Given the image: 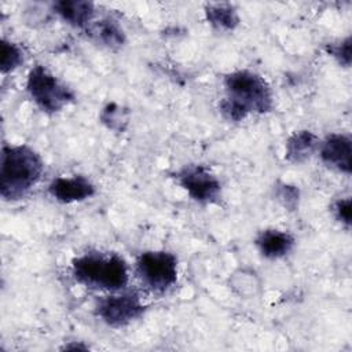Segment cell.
<instances>
[{"label": "cell", "instance_id": "19", "mask_svg": "<svg viewBox=\"0 0 352 352\" xmlns=\"http://www.w3.org/2000/svg\"><path fill=\"white\" fill-rule=\"evenodd\" d=\"M331 210H333V216L338 223H341L346 228L351 227V197L337 199L333 204Z\"/></svg>", "mask_w": 352, "mask_h": 352}, {"label": "cell", "instance_id": "8", "mask_svg": "<svg viewBox=\"0 0 352 352\" xmlns=\"http://www.w3.org/2000/svg\"><path fill=\"white\" fill-rule=\"evenodd\" d=\"M319 155L324 165L341 173L352 170V140L345 133H331L319 143Z\"/></svg>", "mask_w": 352, "mask_h": 352}, {"label": "cell", "instance_id": "7", "mask_svg": "<svg viewBox=\"0 0 352 352\" xmlns=\"http://www.w3.org/2000/svg\"><path fill=\"white\" fill-rule=\"evenodd\" d=\"M175 180L198 204H216L221 197L220 180L205 165H186L175 173Z\"/></svg>", "mask_w": 352, "mask_h": 352}, {"label": "cell", "instance_id": "12", "mask_svg": "<svg viewBox=\"0 0 352 352\" xmlns=\"http://www.w3.org/2000/svg\"><path fill=\"white\" fill-rule=\"evenodd\" d=\"M319 147V138L308 131H296L289 136L285 144V158L292 164L305 162Z\"/></svg>", "mask_w": 352, "mask_h": 352}, {"label": "cell", "instance_id": "15", "mask_svg": "<svg viewBox=\"0 0 352 352\" xmlns=\"http://www.w3.org/2000/svg\"><path fill=\"white\" fill-rule=\"evenodd\" d=\"M22 62H23L22 48L15 43L3 38L1 40V62H0L1 73L6 74L15 70Z\"/></svg>", "mask_w": 352, "mask_h": 352}, {"label": "cell", "instance_id": "14", "mask_svg": "<svg viewBox=\"0 0 352 352\" xmlns=\"http://www.w3.org/2000/svg\"><path fill=\"white\" fill-rule=\"evenodd\" d=\"M206 21L220 32H231L239 25V15L231 3H208L205 6Z\"/></svg>", "mask_w": 352, "mask_h": 352}, {"label": "cell", "instance_id": "5", "mask_svg": "<svg viewBox=\"0 0 352 352\" xmlns=\"http://www.w3.org/2000/svg\"><path fill=\"white\" fill-rule=\"evenodd\" d=\"M136 275L153 293H164L177 280V258L166 250H147L136 260Z\"/></svg>", "mask_w": 352, "mask_h": 352}, {"label": "cell", "instance_id": "4", "mask_svg": "<svg viewBox=\"0 0 352 352\" xmlns=\"http://www.w3.org/2000/svg\"><path fill=\"white\" fill-rule=\"evenodd\" d=\"M26 91L34 104L48 114L60 111L74 100V92L43 65L30 69Z\"/></svg>", "mask_w": 352, "mask_h": 352}, {"label": "cell", "instance_id": "1", "mask_svg": "<svg viewBox=\"0 0 352 352\" xmlns=\"http://www.w3.org/2000/svg\"><path fill=\"white\" fill-rule=\"evenodd\" d=\"M223 85L226 96L219 102V110L228 121L239 122L249 114H264L274 107L271 87L256 72H231L224 76Z\"/></svg>", "mask_w": 352, "mask_h": 352}, {"label": "cell", "instance_id": "13", "mask_svg": "<svg viewBox=\"0 0 352 352\" xmlns=\"http://www.w3.org/2000/svg\"><path fill=\"white\" fill-rule=\"evenodd\" d=\"M87 32L96 43L110 50L121 48L125 43V33L122 28L111 18L91 22L87 28Z\"/></svg>", "mask_w": 352, "mask_h": 352}, {"label": "cell", "instance_id": "3", "mask_svg": "<svg viewBox=\"0 0 352 352\" xmlns=\"http://www.w3.org/2000/svg\"><path fill=\"white\" fill-rule=\"evenodd\" d=\"M72 274L80 285L109 293L125 289L129 280L126 261L117 253H82L72 260Z\"/></svg>", "mask_w": 352, "mask_h": 352}, {"label": "cell", "instance_id": "9", "mask_svg": "<svg viewBox=\"0 0 352 352\" xmlns=\"http://www.w3.org/2000/svg\"><path fill=\"white\" fill-rule=\"evenodd\" d=\"M50 195L60 204H73L89 199L95 195V184L84 175L59 176L48 186Z\"/></svg>", "mask_w": 352, "mask_h": 352}, {"label": "cell", "instance_id": "10", "mask_svg": "<svg viewBox=\"0 0 352 352\" xmlns=\"http://www.w3.org/2000/svg\"><path fill=\"white\" fill-rule=\"evenodd\" d=\"M294 236L283 230L265 228L260 231L254 239V245L260 254L270 260L285 257L294 248Z\"/></svg>", "mask_w": 352, "mask_h": 352}, {"label": "cell", "instance_id": "2", "mask_svg": "<svg viewBox=\"0 0 352 352\" xmlns=\"http://www.w3.org/2000/svg\"><path fill=\"white\" fill-rule=\"evenodd\" d=\"M0 195L4 201L23 198L41 179L44 162L26 144H7L0 155Z\"/></svg>", "mask_w": 352, "mask_h": 352}, {"label": "cell", "instance_id": "18", "mask_svg": "<svg viewBox=\"0 0 352 352\" xmlns=\"http://www.w3.org/2000/svg\"><path fill=\"white\" fill-rule=\"evenodd\" d=\"M100 120H102L103 124L107 125V128L116 129V131H122L124 129L122 124L126 122V118H125L124 113L121 111L120 106H117L116 103H109L102 110Z\"/></svg>", "mask_w": 352, "mask_h": 352}, {"label": "cell", "instance_id": "16", "mask_svg": "<svg viewBox=\"0 0 352 352\" xmlns=\"http://www.w3.org/2000/svg\"><path fill=\"white\" fill-rule=\"evenodd\" d=\"M326 52L334 58L341 66L349 67L351 65V37L346 36L338 41L326 44Z\"/></svg>", "mask_w": 352, "mask_h": 352}, {"label": "cell", "instance_id": "11", "mask_svg": "<svg viewBox=\"0 0 352 352\" xmlns=\"http://www.w3.org/2000/svg\"><path fill=\"white\" fill-rule=\"evenodd\" d=\"M52 10L59 18L74 28L87 29L95 15V6L85 0H60L52 4Z\"/></svg>", "mask_w": 352, "mask_h": 352}, {"label": "cell", "instance_id": "6", "mask_svg": "<svg viewBox=\"0 0 352 352\" xmlns=\"http://www.w3.org/2000/svg\"><path fill=\"white\" fill-rule=\"evenodd\" d=\"M146 311L142 297L135 290H120L98 300L95 314L110 327H122L140 318Z\"/></svg>", "mask_w": 352, "mask_h": 352}, {"label": "cell", "instance_id": "17", "mask_svg": "<svg viewBox=\"0 0 352 352\" xmlns=\"http://www.w3.org/2000/svg\"><path fill=\"white\" fill-rule=\"evenodd\" d=\"M275 197L287 210H296L300 201V190L293 184L280 183L275 187Z\"/></svg>", "mask_w": 352, "mask_h": 352}]
</instances>
